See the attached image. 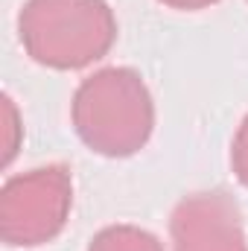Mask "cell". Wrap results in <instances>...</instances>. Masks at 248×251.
Returning <instances> with one entry per match:
<instances>
[{
	"label": "cell",
	"mask_w": 248,
	"mask_h": 251,
	"mask_svg": "<svg viewBox=\"0 0 248 251\" xmlns=\"http://www.w3.org/2000/svg\"><path fill=\"white\" fill-rule=\"evenodd\" d=\"M73 207V176L64 164L12 176L0 190V240L12 249H38L64 231Z\"/></svg>",
	"instance_id": "3"
},
{
	"label": "cell",
	"mask_w": 248,
	"mask_h": 251,
	"mask_svg": "<svg viewBox=\"0 0 248 251\" xmlns=\"http://www.w3.org/2000/svg\"><path fill=\"white\" fill-rule=\"evenodd\" d=\"M231 167H234L237 181L248 187V114L243 117V123L234 134V143H231Z\"/></svg>",
	"instance_id": "7"
},
{
	"label": "cell",
	"mask_w": 248,
	"mask_h": 251,
	"mask_svg": "<svg viewBox=\"0 0 248 251\" xmlns=\"http://www.w3.org/2000/svg\"><path fill=\"white\" fill-rule=\"evenodd\" d=\"M18 35L32 62L50 70H82L108 56L117 18L105 0H26Z\"/></svg>",
	"instance_id": "2"
},
{
	"label": "cell",
	"mask_w": 248,
	"mask_h": 251,
	"mask_svg": "<svg viewBox=\"0 0 248 251\" xmlns=\"http://www.w3.org/2000/svg\"><path fill=\"white\" fill-rule=\"evenodd\" d=\"M173 251H248L240 204L225 190L184 196L170 216Z\"/></svg>",
	"instance_id": "4"
},
{
	"label": "cell",
	"mask_w": 248,
	"mask_h": 251,
	"mask_svg": "<svg viewBox=\"0 0 248 251\" xmlns=\"http://www.w3.org/2000/svg\"><path fill=\"white\" fill-rule=\"evenodd\" d=\"M88 251H164V243L137 225H108L94 234Z\"/></svg>",
	"instance_id": "5"
},
{
	"label": "cell",
	"mask_w": 248,
	"mask_h": 251,
	"mask_svg": "<svg viewBox=\"0 0 248 251\" xmlns=\"http://www.w3.org/2000/svg\"><path fill=\"white\" fill-rule=\"evenodd\" d=\"M79 140L105 158L140 152L155 131V102L131 67H102L82 79L70 105Z\"/></svg>",
	"instance_id": "1"
},
{
	"label": "cell",
	"mask_w": 248,
	"mask_h": 251,
	"mask_svg": "<svg viewBox=\"0 0 248 251\" xmlns=\"http://www.w3.org/2000/svg\"><path fill=\"white\" fill-rule=\"evenodd\" d=\"M158 3H164L170 9H178V12H198V9H207L219 0H158Z\"/></svg>",
	"instance_id": "8"
},
{
	"label": "cell",
	"mask_w": 248,
	"mask_h": 251,
	"mask_svg": "<svg viewBox=\"0 0 248 251\" xmlns=\"http://www.w3.org/2000/svg\"><path fill=\"white\" fill-rule=\"evenodd\" d=\"M18 137H21V120H18V108L9 97H3V167L12 164L15 152H18Z\"/></svg>",
	"instance_id": "6"
}]
</instances>
